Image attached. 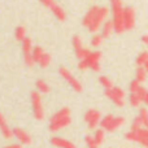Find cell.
I'll use <instances>...</instances> for the list:
<instances>
[{"mask_svg":"<svg viewBox=\"0 0 148 148\" xmlns=\"http://www.w3.org/2000/svg\"><path fill=\"white\" fill-rule=\"evenodd\" d=\"M109 14V9L105 5H92L86 14L83 16L82 25L90 31V33H96L101 29L103 23L107 21V17Z\"/></svg>","mask_w":148,"mask_h":148,"instance_id":"obj_1","label":"cell"},{"mask_svg":"<svg viewBox=\"0 0 148 148\" xmlns=\"http://www.w3.org/2000/svg\"><path fill=\"white\" fill-rule=\"evenodd\" d=\"M70 122H72V112L68 107H64L52 114L48 122V129L52 133H57V131L65 129L66 126H69Z\"/></svg>","mask_w":148,"mask_h":148,"instance_id":"obj_2","label":"cell"},{"mask_svg":"<svg viewBox=\"0 0 148 148\" xmlns=\"http://www.w3.org/2000/svg\"><path fill=\"white\" fill-rule=\"evenodd\" d=\"M110 10H112V22L114 25V33L122 34L126 31L125 21H123V5L122 0H109Z\"/></svg>","mask_w":148,"mask_h":148,"instance_id":"obj_3","label":"cell"},{"mask_svg":"<svg viewBox=\"0 0 148 148\" xmlns=\"http://www.w3.org/2000/svg\"><path fill=\"white\" fill-rule=\"evenodd\" d=\"M100 60H101V52L100 51H91L86 59L79 60L78 69L79 70L91 69V70H94V72H99L100 70Z\"/></svg>","mask_w":148,"mask_h":148,"instance_id":"obj_4","label":"cell"},{"mask_svg":"<svg viewBox=\"0 0 148 148\" xmlns=\"http://www.w3.org/2000/svg\"><path fill=\"white\" fill-rule=\"evenodd\" d=\"M125 123V118L121 117V116H113V114H107L101 118V122H100V127L104 129L105 131H116L118 127Z\"/></svg>","mask_w":148,"mask_h":148,"instance_id":"obj_5","label":"cell"},{"mask_svg":"<svg viewBox=\"0 0 148 148\" xmlns=\"http://www.w3.org/2000/svg\"><path fill=\"white\" fill-rule=\"evenodd\" d=\"M105 96L116 105V107H125L126 104V95H125V91H123L121 87H117V86H113L112 88H108L105 90Z\"/></svg>","mask_w":148,"mask_h":148,"instance_id":"obj_6","label":"cell"},{"mask_svg":"<svg viewBox=\"0 0 148 148\" xmlns=\"http://www.w3.org/2000/svg\"><path fill=\"white\" fill-rule=\"evenodd\" d=\"M125 138L130 142H135V143L142 144L143 147L148 148V129L147 127H140L136 130L127 131L125 134Z\"/></svg>","mask_w":148,"mask_h":148,"instance_id":"obj_7","label":"cell"},{"mask_svg":"<svg viewBox=\"0 0 148 148\" xmlns=\"http://www.w3.org/2000/svg\"><path fill=\"white\" fill-rule=\"evenodd\" d=\"M59 74L60 77H61L62 79H64L65 82H66L68 84H69L70 87L74 90L75 92H81L82 90H83V86H82V83L78 81V78H77L74 74L70 72L69 69H66L65 66H61L59 69Z\"/></svg>","mask_w":148,"mask_h":148,"instance_id":"obj_8","label":"cell"},{"mask_svg":"<svg viewBox=\"0 0 148 148\" xmlns=\"http://www.w3.org/2000/svg\"><path fill=\"white\" fill-rule=\"evenodd\" d=\"M30 101L31 107H33V113L34 117L36 120H43L44 118V108H43V101H42V96L38 91H33L30 94Z\"/></svg>","mask_w":148,"mask_h":148,"instance_id":"obj_9","label":"cell"},{"mask_svg":"<svg viewBox=\"0 0 148 148\" xmlns=\"http://www.w3.org/2000/svg\"><path fill=\"white\" fill-rule=\"evenodd\" d=\"M43 7H46L47 9H49L52 12V14L57 18L59 21H65L66 20V13L62 9V7H60L59 3H56L55 0H39Z\"/></svg>","mask_w":148,"mask_h":148,"instance_id":"obj_10","label":"cell"},{"mask_svg":"<svg viewBox=\"0 0 148 148\" xmlns=\"http://www.w3.org/2000/svg\"><path fill=\"white\" fill-rule=\"evenodd\" d=\"M22 43V55H23V60L25 64L27 66H34L35 61H34V47H33V42L30 38H26Z\"/></svg>","mask_w":148,"mask_h":148,"instance_id":"obj_11","label":"cell"},{"mask_svg":"<svg viewBox=\"0 0 148 148\" xmlns=\"http://www.w3.org/2000/svg\"><path fill=\"white\" fill-rule=\"evenodd\" d=\"M34 61L35 64H38L39 66L42 68H47L49 64H51L52 59H51V55L47 53L42 47H34Z\"/></svg>","mask_w":148,"mask_h":148,"instance_id":"obj_12","label":"cell"},{"mask_svg":"<svg viewBox=\"0 0 148 148\" xmlns=\"http://www.w3.org/2000/svg\"><path fill=\"white\" fill-rule=\"evenodd\" d=\"M72 44H73L74 53H75V56L78 57L79 60L86 59V57L88 56V53L91 52L88 48H86V47L83 46V42H82V39L79 38L78 35L73 36V39H72Z\"/></svg>","mask_w":148,"mask_h":148,"instance_id":"obj_13","label":"cell"},{"mask_svg":"<svg viewBox=\"0 0 148 148\" xmlns=\"http://www.w3.org/2000/svg\"><path fill=\"white\" fill-rule=\"evenodd\" d=\"M84 121L90 129H96V126L100 125V122H101V113L91 108L84 113Z\"/></svg>","mask_w":148,"mask_h":148,"instance_id":"obj_14","label":"cell"},{"mask_svg":"<svg viewBox=\"0 0 148 148\" xmlns=\"http://www.w3.org/2000/svg\"><path fill=\"white\" fill-rule=\"evenodd\" d=\"M135 20H136V16H135V10H134V8L125 7V9H123V21H125L126 31L133 30L134 26H135Z\"/></svg>","mask_w":148,"mask_h":148,"instance_id":"obj_15","label":"cell"},{"mask_svg":"<svg viewBox=\"0 0 148 148\" xmlns=\"http://www.w3.org/2000/svg\"><path fill=\"white\" fill-rule=\"evenodd\" d=\"M13 135L21 144H31V136L29 135L27 131H25L21 127H14L13 129Z\"/></svg>","mask_w":148,"mask_h":148,"instance_id":"obj_16","label":"cell"},{"mask_svg":"<svg viewBox=\"0 0 148 148\" xmlns=\"http://www.w3.org/2000/svg\"><path fill=\"white\" fill-rule=\"evenodd\" d=\"M51 144L56 148H77L73 142L68 140V139L62 138V136H52L51 138Z\"/></svg>","mask_w":148,"mask_h":148,"instance_id":"obj_17","label":"cell"},{"mask_svg":"<svg viewBox=\"0 0 148 148\" xmlns=\"http://www.w3.org/2000/svg\"><path fill=\"white\" fill-rule=\"evenodd\" d=\"M100 31H101V35H103V38H108V36H110L113 33H114V25H113V22H112V20H107L104 23H103V26H101V29H100Z\"/></svg>","mask_w":148,"mask_h":148,"instance_id":"obj_18","label":"cell"},{"mask_svg":"<svg viewBox=\"0 0 148 148\" xmlns=\"http://www.w3.org/2000/svg\"><path fill=\"white\" fill-rule=\"evenodd\" d=\"M143 99H144L143 95H140L139 92H130V95H129V103L134 108L139 107L143 103Z\"/></svg>","mask_w":148,"mask_h":148,"instance_id":"obj_19","label":"cell"},{"mask_svg":"<svg viewBox=\"0 0 148 148\" xmlns=\"http://www.w3.org/2000/svg\"><path fill=\"white\" fill-rule=\"evenodd\" d=\"M35 87L39 94H48L49 92V84L43 79H38L35 82Z\"/></svg>","mask_w":148,"mask_h":148,"instance_id":"obj_20","label":"cell"},{"mask_svg":"<svg viewBox=\"0 0 148 148\" xmlns=\"http://www.w3.org/2000/svg\"><path fill=\"white\" fill-rule=\"evenodd\" d=\"M147 75H148V73H147V70H146L144 66L136 68V72H135V79L136 81H139L140 83H143V82L147 79Z\"/></svg>","mask_w":148,"mask_h":148,"instance_id":"obj_21","label":"cell"},{"mask_svg":"<svg viewBox=\"0 0 148 148\" xmlns=\"http://www.w3.org/2000/svg\"><path fill=\"white\" fill-rule=\"evenodd\" d=\"M0 131H1V135L4 136L5 139L14 138V135H13V129H10L9 126L7 125V123H3V125H0Z\"/></svg>","mask_w":148,"mask_h":148,"instance_id":"obj_22","label":"cell"},{"mask_svg":"<svg viewBox=\"0 0 148 148\" xmlns=\"http://www.w3.org/2000/svg\"><path fill=\"white\" fill-rule=\"evenodd\" d=\"M14 38L17 39L18 42H23L27 36H26V29L23 26H17L14 30Z\"/></svg>","mask_w":148,"mask_h":148,"instance_id":"obj_23","label":"cell"},{"mask_svg":"<svg viewBox=\"0 0 148 148\" xmlns=\"http://www.w3.org/2000/svg\"><path fill=\"white\" fill-rule=\"evenodd\" d=\"M94 138H95V140H96V143L99 144H101L103 142H104V138H105V130L104 129H97V130H95V133H94Z\"/></svg>","mask_w":148,"mask_h":148,"instance_id":"obj_24","label":"cell"},{"mask_svg":"<svg viewBox=\"0 0 148 148\" xmlns=\"http://www.w3.org/2000/svg\"><path fill=\"white\" fill-rule=\"evenodd\" d=\"M139 118H140V122L142 125H143V127H147L148 129V110L146 108H142L140 110H139Z\"/></svg>","mask_w":148,"mask_h":148,"instance_id":"obj_25","label":"cell"},{"mask_svg":"<svg viewBox=\"0 0 148 148\" xmlns=\"http://www.w3.org/2000/svg\"><path fill=\"white\" fill-rule=\"evenodd\" d=\"M99 83L101 84L103 87H104V90L112 88V87H113V82L110 81L108 77H105V75H100L99 77Z\"/></svg>","mask_w":148,"mask_h":148,"instance_id":"obj_26","label":"cell"},{"mask_svg":"<svg viewBox=\"0 0 148 148\" xmlns=\"http://www.w3.org/2000/svg\"><path fill=\"white\" fill-rule=\"evenodd\" d=\"M103 35L101 34H94L92 35V38H91V46L94 47V48H97V47H100L101 46V43H103Z\"/></svg>","mask_w":148,"mask_h":148,"instance_id":"obj_27","label":"cell"},{"mask_svg":"<svg viewBox=\"0 0 148 148\" xmlns=\"http://www.w3.org/2000/svg\"><path fill=\"white\" fill-rule=\"evenodd\" d=\"M147 60H148V52L147 51L140 52V53L138 55V57H136V65H138V66H144Z\"/></svg>","mask_w":148,"mask_h":148,"instance_id":"obj_28","label":"cell"},{"mask_svg":"<svg viewBox=\"0 0 148 148\" xmlns=\"http://www.w3.org/2000/svg\"><path fill=\"white\" fill-rule=\"evenodd\" d=\"M84 142H86L87 148H99V144L96 143L94 135H86V138H84Z\"/></svg>","mask_w":148,"mask_h":148,"instance_id":"obj_29","label":"cell"},{"mask_svg":"<svg viewBox=\"0 0 148 148\" xmlns=\"http://www.w3.org/2000/svg\"><path fill=\"white\" fill-rule=\"evenodd\" d=\"M142 83L139 81H136V79H134V81L130 82V86H129V90H130V92H138L139 90L142 88Z\"/></svg>","mask_w":148,"mask_h":148,"instance_id":"obj_30","label":"cell"},{"mask_svg":"<svg viewBox=\"0 0 148 148\" xmlns=\"http://www.w3.org/2000/svg\"><path fill=\"white\" fill-rule=\"evenodd\" d=\"M3 148H22L21 143H12V144H8V146H4Z\"/></svg>","mask_w":148,"mask_h":148,"instance_id":"obj_31","label":"cell"},{"mask_svg":"<svg viewBox=\"0 0 148 148\" xmlns=\"http://www.w3.org/2000/svg\"><path fill=\"white\" fill-rule=\"evenodd\" d=\"M142 42H143L146 46H148V35H143V36H142Z\"/></svg>","mask_w":148,"mask_h":148,"instance_id":"obj_32","label":"cell"},{"mask_svg":"<svg viewBox=\"0 0 148 148\" xmlns=\"http://www.w3.org/2000/svg\"><path fill=\"white\" fill-rule=\"evenodd\" d=\"M143 103L144 104H147L148 105V90L146 91V95H144V99H143Z\"/></svg>","mask_w":148,"mask_h":148,"instance_id":"obj_33","label":"cell"},{"mask_svg":"<svg viewBox=\"0 0 148 148\" xmlns=\"http://www.w3.org/2000/svg\"><path fill=\"white\" fill-rule=\"evenodd\" d=\"M3 123H5V118H4V116L0 113V125H3Z\"/></svg>","mask_w":148,"mask_h":148,"instance_id":"obj_34","label":"cell"},{"mask_svg":"<svg viewBox=\"0 0 148 148\" xmlns=\"http://www.w3.org/2000/svg\"><path fill=\"white\" fill-rule=\"evenodd\" d=\"M144 68H146V70H147V73H148V60L146 61V64H144Z\"/></svg>","mask_w":148,"mask_h":148,"instance_id":"obj_35","label":"cell"}]
</instances>
